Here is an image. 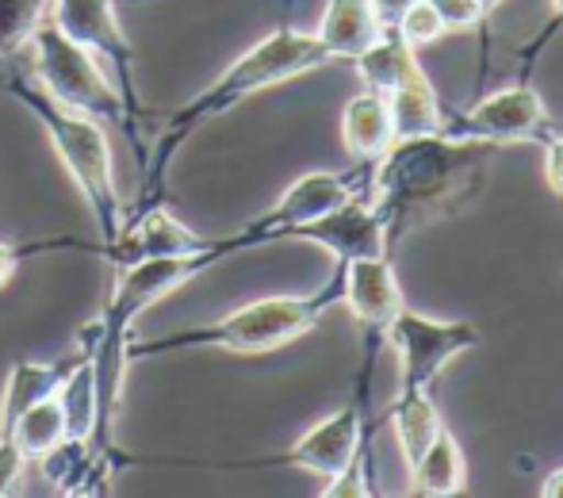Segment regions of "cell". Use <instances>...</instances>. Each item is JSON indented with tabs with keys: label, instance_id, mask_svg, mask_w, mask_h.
Returning <instances> with one entry per match:
<instances>
[{
	"label": "cell",
	"instance_id": "obj_10",
	"mask_svg": "<svg viewBox=\"0 0 563 498\" xmlns=\"http://www.w3.org/2000/svg\"><path fill=\"white\" fill-rule=\"evenodd\" d=\"M115 4L119 0H51V20L112 74L115 89L123 92L126 108L139 120L142 104L134 85V46L119 23Z\"/></svg>",
	"mask_w": 563,
	"mask_h": 498
},
{
	"label": "cell",
	"instance_id": "obj_33",
	"mask_svg": "<svg viewBox=\"0 0 563 498\" xmlns=\"http://www.w3.org/2000/svg\"><path fill=\"white\" fill-rule=\"evenodd\" d=\"M0 69H4V66H0Z\"/></svg>",
	"mask_w": 563,
	"mask_h": 498
},
{
	"label": "cell",
	"instance_id": "obj_20",
	"mask_svg": "<svg viewBox=\"0 0 563 498\" xmlns=\"http://www.w3.org/2000/svg\"><path fill=\"white\" fill-rule=\"evenodd\" d=\"M8 438L20 445V453L27 456V464H38L54 453V449L66 441V414H62L58 395H46L35 407H27L12 425H8Z\"/></svg>",
	"mask_w": 563,
	"mask_h": 498
},
{
	"label": "cell",
	"instance_id": "obj_14",
	"mask_svg": "<svg viewBox=\"0 0 563 498\" xmlns=\"http://www.w3.org/2000/svg\"><path fill=\"white\" fill-rule=\"evenodd\" d=\"M341 142H345V154L361 169H372L391 150L395 123H391V108H387V100L379 92L364 89L349 100L345 112H341Z\"/></svg>",
	"mask_w": 563,
	"mask_h": 498
},
{
	"label": "cell",
	"instance_id": "obj_4",
	"mask_svg": "<svg viewBox=\"0 0 563 498\" xmlns=\"http://www.w3.org/2000/svg\"><path fill=\"white\" fill-rule=\"evenodd\" d=\"M0 89H8V97L20 100V104L35 115V123L43 126L46 142L54 146L58 162L66 165L74 188L81 192V200L89 203L100 250H104L108 242H115L119 231L126 226V208L115 185L112 142H108L104 123L58 104V100H51L31 81L27 69H0Z\"/></svg>",
	"mask_w": 563,
	"mask_h": 498
},
{
	"label": "cell",
	"instance_id": "obj_13",
	"mask_svg": "<svg viewBox=\"0 0 563 498\" xmlns=\"http://www.w3.org/2000/svg\"><path fill=\"white\" fill-rule=\"evenodd\" d=\"M203 234H196L192 226H185L177 215H173L165 203H154L146 211H134L126 219V226L119 231L115 242H108L100 250V261L115 268H131L139 261H150V257H173V253H192V250H203Z\"/></svg>",
	"mask_w": 563,
	"mask_h": 498
},
{
	"label": "cell",
	"instance_id": "obj_25",
	"mask_svg": "<svg viewBox=\"0 0 563 498\" xmlns=\"http://www.w3.org/2000/svg\"><path fill=\"white\" fill-rule=\"evenodd\" d=\"M563 31V0H549V15H544V23L533 31V38H526V43L518 46V66H521V77L533 74V66L541 62V54L549 51V43H556Z\"/></svg>",
	"mask_w": 563,
	"mask_h": 498
},
{
	"label": "cell",
	"instance_id": "obj_1",
	"mask_svg": "<svg viewBox=\"0 0 563 498\" xmlns=\"http://www.w3.org/2000/svg\"><path fill=\"white\" fill-rule=\"evenodd\" d=\"M490 150L452 134H418L391 142L364 177V192L376 203L391 250L418 226L456 215L487 185Z\"/></svg>",
	"mask_w": 563,
	"mask_h": 498
},
{
	"label": "cell",
	"instance_id": "obj_21",
	"mask_svg": "<svg viewBox=\"0 0 563 498\" xmlns=\"http://www.w3.org/2000/svg\"><path fill=\"white\" fill-rule=\"evenodd\" d=\"M51 15V0H0V66L27 51L38 23Z\"/></svg>",
	"mask_w": 563,
	"mask_h": 498
},
{
	"label": "cell",
	"instance_id": "obj_32",
	"mask_svg": "<svg viewBox=\"0 0 563 498\" xmlns=\"http://www.w3.org/2000/svg\"><path fill=\"white\" fill-rule=\"evenodd\" d=\"M123 4H154V0H123Z\"/></svg>",
	"mask_w": 563,
	"mask_h": 498
},
{
	"label": "cell",
	"instance_id": "obj_22",
	"mask_svg": "<svg viewBox=\"0 0 563 498\" xmlns=\"http://www.w3.org/2000/svg\"><path fill=\"white\" fill-rule=\"evenodd\" d=\"M62 250H77V253H97L100 257V239L81 242V239H43V242H0V288L15 276V268L23 261L38 257V253H62Z\"/></svg>",
	"mask_w": 563,
	"mask_h": 498
},
{
	"label": "cell",
	"instance_id": "obj_24",
	"mask_svg": "<svg viewBox=\"0 0 563 498\" xmlns=\"http://www.w3.org/2000/svg\"><path fill=\"white\" fill-rule=\"evenodd\" d=\"M368 495H376V487H372V441L322 487V498H368Z\"/></svg>",
	"mask_w": 563,
	"mask_h": 498
},
{
	"label": "cell",
	"instance_id": "obj_7",
	"mask_svg": "<svg viewBox=\"0 0 563 498\" xmlns=\"http://www.w3.org/2000/svg\"><path fill=\"white\" fill-rule=\"evenodd\" d=\"M483 342L479 327L467 319H433L415 307H402L395 322L387 327L384 345L399 353V391L418 395L433 391V384L456 357L472 353Z\"/></svg>",
	"mask_w": 563,
	"mask_h": 498
},
{
	"label": "cell",
	"instance_id": "obj_18",
	"mask_svg": "<svg viewBox=\"0 0 563 498\" xmlns=\"http://www.w3.org/2000/svg\"><path fill=\"white\" fill-rule=\"evenodd\" d=\"M74 357L66 361H31V357H20L12 361L8 368V379H4V395H0V433H8V425L23 414L27 407H35L38 399L58 391L62 376L69 373Z\"/></svg>",
	"mask_w": 563,
	"mask_h": 498
},
{
	"label": "cell",
	"instance_id": "obj_16",
	"mask_svg": "<svg viewBox=\"0 0 563 498\" xmlns=\"http://www.w3.org/2000/svg\"><path fill=\"white\" fill-rule=\"evenodd\" d=\"M407 472L410 495L418 498H456L467 491V456L449 425L433 438V445Z\"/></svg>",
	"mask_w": 563,
	"mask_h": 498
},
{
	"label": "cell",
	"instance_id": "obj_3",
	"mask_svg": "<svg viewBox=\"0 0 563 498\" xmlns=\"http://www.w3.org/2000/svg\"><path fill=\"white\" fill-rule=\"evenodd\" d=\"M341 303V261H334L330 276L311 291V296H268L238 307L216 322L173 330V334L150 337V342H131L134 357H169V353H196V350H219V353H242V357H261L276 353L284 345L307 337L330 307Z\"/></svg>",
	"mask_w": 563,
	"mask_h": 498
},
{
	"label": "cell",
	"instance_id": "obj_9",
	"mask_svg": "<svg viewBox=\"0 0 563 498\" xmlns=\"http://www.w3.org/2000/svg\"><path fill=\"white\" fill-rule=\"evenodd\" d=\"M549 131V104L529 77H518L514 85H503V89L479 97L475 104L445 115V134L483 142V146H529V142L541 146Z\"/></svg>",
	"mask_w": 563,
	"mask_h": 498
},
{
	"label": "cell",
	"instance_id": "obj_11",
	"mask_svg": "<svg viewBox=\"0 0 563 498\" xmlns=\"http://www.w3.org/2000/svg\"><path fill=\"white\" fill-rule=\"evenodd\" d=\"M341 303L349 307L356 322H361L368 350L364 361L376 365V353L387 337V327L395 322V314L407 307L402 299V284L395 276L391 257H356L341 261Z\"/></svg>",
	"mask_w": 563,
	"mask_h": 498
},
{
	"label": "cell",
	"instance_id": "obj_26",
	"mask_svg": "<svg viewBox=\"0 0 563 498\" xmlns=\"http://www.w3.org/2000/svg\"><path fill=\"white\" fill-rule=\"evenodd\" d=\"M426 4L441 15V23H445L449 35H456V31L487 27V15H490V8L483 4V0H426Z\"/></svg>",
	"mask_w": 563,
	"mask_h": 498
},
{
	"label": "cell",
	"instance_id": "obj_2",
	"mask_svg": "<svg viewBox=\"0 0 563 498\" xmlns=\"http://www.w3.org/2000/svg\"><path fill=\"white\" fill-rule=\"evenodd\" d=\"M330 62L334 58H330L327 46L314 38V31H299L284 23V27L268 31L265 38H257L250 51H242L230 62L208 89H200L192 100H185V104L169 112V120L154 134L150 157H142V192H139V203L126 208V219H131L134 211H146V208H154V203H162L165 169H169L173 157L180 154V146H185L200 126L234 112V108L245 104L250 97H261V92L276 89V85H288L303 74H314V69L330 66Z\"/></svg>",
	"mask_w": 563,
	"mask_h": 498
},
{
	"label": "cell",
	"instance_id": "obj_28",
	"mask_svg": "<svg viewBox=\"0 0 563 498\" xmlns=\"http://www.w3.org/2000/svg\"><path fill=\"white\" fill-rule=\"evenodd\" d=\"M541 150H544V185H549V192L556 200H563V131H549Z\"/></svg>",
	"mask_w": 563,
	"mask_h": 498
},
{
	"label": "cell",
	"instance_id": "obj_12",
	"mask_svg": "<svg viewBox=\"0 0 563 498\" xmlns=\"http://www.w3.org/2000/svg\"><path fill=\"white\" fill-rule=\"evenodd\" d=\"M296 242H311L322 246L334 261H356V257H391V242H387V226L379 219L376 203L368 192L349 196L334 211H327L314 223L299 226Z\"/></svg>",
	"mask_w": 563,
	"mask_h": 498
},
{
	"label": "cell",
	"instance_id": "obj_17",
	"mask_svg": "<svg viewBox=\"0 0 563 498\" xmlns=\"http://www.w3.org/2000/svg\"><path fill=\"white\" fill-rule=\"evenodd\" d=\"M387 108H391L395 123V142L399 139H418V134H445V108L438 100V89L426 77V69H418L415 77L387 92Z\"/></svg>",
	"mask_w": 563,
	"mask_h": 498
},
{
	"label": "cell",
	"instance_id": "obj_30",
	"mask_svg": "<svg viewBox=\"0 0 563 498\" xmlns=\"http://www.w3.org/2000/svg\"><path fill=\"white\" fill-rule=\"evenodd\" d=\"M541 495L544 498H563V468H556V472H549V476H544Z\"/></svg>",
	"mask_w": 563,
	"mask_h": 498
},
{
	"label": "cell",
	"instance_id": "obj_8",
	"mask_svg": "<svg viewBox=\"0 0 563 498\" xmlns=\"http://www.w3.org/2000/svg\"><path fill=\"white\" fill-rule=\"evenodd\" d=\"M368 379L372 368H361L353 399L345 407H338L334 414L319 418L311 430L299 433L280 456H265V461L250 464H223V468H303L322 479H334L376 433V425L368 422Z\"/></svg>",
	"mask_w": 563,
	"mask_h": 498
},
{
	"label": "cell",
	"instance_id": "obj_27",
	"mask_svg": "<svg viewBox=\"0 0 563 498\" xmlns=\"http://www.w3.org/2000/svg\"><path fill=\"white\" fill-rule=\"evenodd\" d=\"M23 468H27V456L20 453V445H15L8 433H0V498L15 491Z\"/></svg>",
	"mask_w": 563,
	"mask_h": 498
},
{
	"label": "cell",
	"instance_id": "obj_15",
	"mask_svg": "<svg viewBox=\"0 0 563 498\" xmlns=\"http://www.w3.org/2000/svg\"><path fill=\"white\" fill-rule=\"evenodd\" d=\"M379 35L384 23L376 20L368 0H327V12L314 27V38L334 62H356Z\"/></svg>",
	"mask_w": 563,
	"mask_h": 498
},
{
	"label": "cell",
	"instance_id": "obj_29",
	"mask_svg": "<svg viewBox=\"0 0 563 498\" xmlns=\"http://www.w3.org/2000/svg\"><path fill=\"white\" fill-rule=\"evenodd\" d=\"M372 12H376V20L384 23V31H395V23H399V15L407 12L415 0H368Z\"/></svg>",
	"mask_w": 563,
	"mask_h": 498
},
{
	"label": "cell",
	"instance_id": "obj_23",
	"mask_svg": "<svg viewBox=\"0 0 563 498\" xmlns=\"http://www.w3.org/2000/svg\"><path fill=\"white\" fill-rule=\"evenodd\" d=\"M395 35H399L410 51H426V46L441 43L449 31H445V23H441V15L433 12L426 0H415V4L399 15V23H395Z\"/></svg>",
	"mask_w": 563,
	"mask_h": 498
},
{
	"label": "cell",
	"instance_id": "obj_5",
	"mask_svg": "<svg viewBox=\"0 0 563 498\" xmlns=\"http://www.w3.org/2000/svg\"><path fill=\"white\" fill-rule=\"evenodd\" d=\"M27 77L58 104L92 115L100 123H119L134 139V112L126 108L123 92L115 89L112 74L85 51L81 43L66 35L58 23L46 15L27 43Z\"/></svg>",
	"mask_w": 563,
	"mask_h": 498
},
{
	"label": "cell",
	"instance_id": "obj_31",
	"mask_svg": "<svg viewBox=\"0 0 563 498\" xmlns=\"http://www.w3.org/2000/svg\"><path fill=\"white\" fill-rule=\"evenodd\" d=\"M483 4H487V8H490V12H495V8H498V4H503V0H483Z\"/></svg>",
	"mask_w": 563,
	"mask_h": 498
},
{
	"label": "cell",
	"instance_id": "obj_19",
	"mask_svg": "<svg viewBox=\"0 0 563 498\" xmlns=\"http://www.w3.org/2000/svg\"><path fill=\"white\" fill-rule=\"evenodd\" d=\"M387 422H391L395 441H399V453H402V461H407V468L433 445V438L445 430V418H441L433 391L395 395V399L387 402Z\"/></svg>",
	"mask_w": 563,
	"mask_h": 498
},
{
	"label": "cell",
	"instance_id": "obj_6",
	"mask_svg": "<svg viewBox=\"0 0 563 498\" xmlns=\"http://www.w3.org/2000/svg\"><path fill=\"white\" fill-rule=\"evenodd\" d=\"M238 253L242 250H238L234 234H219V239L203 242V250L173 253V257H150L131 268H119L112 296H108V303L100 307V314L92 322H97L100 330H108V334H131L134 322L154 303H162L169 291H177L180 284L196 280V276L208 273V268L238 257Z\"/></svg>",
	"mask_w": 563,
	"mask_h": 498
}]
</instances>
